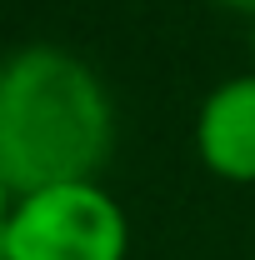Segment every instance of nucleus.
Wrapping results in <instances>:
<instances>
[{
	"instance_id": "1",
	"label": "nucleus",
	"mask_w": 255,
	"mask_h": 260,
	"mask_svg": "<svg viewBox=\"0 0 255 260\" xmlns=\"http://www.w3.org/2000/svg\"><path fill=\"white\" fill-rule=\"evenodd\" d=\"M110 155L115 100L80 50L30 40L0 55V175L10 190L100 180Z\"/></svg>"
},
{
	"instance_id": "2",
	"label": "nucleus",
	"mask_w": 255,
	"mask_h": 260,
	"mask_svg": "<svg viewBox=\"0 0 255 260\" xmlns=\"http://www.w3.org/2000/svg\"><path fill=\"white\" fill-rule=\"evenodd\" d=\"M0 260H130V215L100 180L15 195Z\"/></svg>"
},
{
	"instance_id": "3",
	"label": "nucleus",
	"mask_w": 255,
	"mask_h": 260,
	"mask_svg": "<svg viewBox=\"0 0 255 260\" xmlns=\"http://www.w3.org/2000/svg\"><path fill=\"white\" fill-rule=\"evenodd\" d=\"M195 160L220 185H255V65L215 80L195 105Z\"/></svg>"
},
{
	"instance_id": "4",
	"label": "nucleus",
	"mask_w": 255,
	"mask_h": 260,
	"mask_svg": "<svg viewBox=\"0 0 255 260\" xmlns=\"http://www.w3.org/2000/svg\"><path fill=\"white\" fill-rule=\"evenodd\" d=\"M10 205H15V190H10V180L0 175V235H5V220H10Z\"/></svg>"
},
{
	"instance_id": "5",
	"label": "nucleus",
	"mask_w": 255,
	"mask_h": 260,
	"mask_svg": "<svg viewBox=\"0 0 255 260\" xmlns=\"http://www.w3.org/2000/svg\"><path fill=\"white\" fill-rule=\"evenodd\" d=\"M205 5H220V10H235V15H255V0H205Z\"/></svg>"
},
{
	"instance_id": "6",
	"label": "nucleus",
	"mask_w": 255,
	"mask_h": 260,
	"mask_svg": "<svg viewBox=\"0 0 255 260\" xmlns=\"http://www.w3.org/2000/svg\"><path fill=\"white\" fill-rule=\"evenodd\" d=\"M250 65H255V15H250Z\"/></svg>"
}]
</instances>
